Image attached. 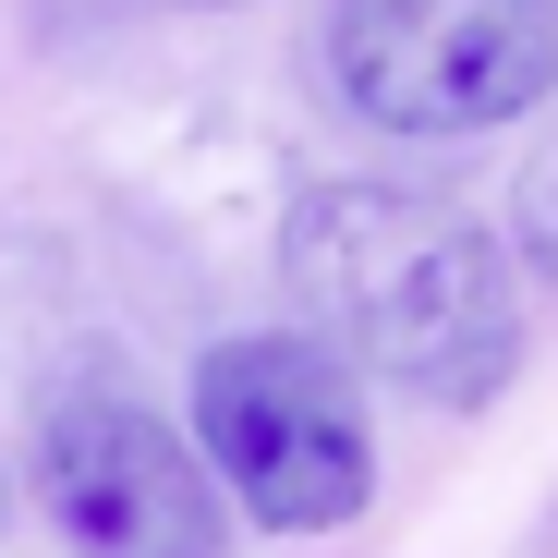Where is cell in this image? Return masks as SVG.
Here are the masks:
<instances>
[{
    "mask_svg": "<svg viewBox=\"0 0 558 558\" xmlns=\"http://www.w3.org/2000/svg\"><path fill=\"white\" fill-rule=\"evenodd\" d=\"M195 461L255 534H352L377 498V413L304 328H243L195 352Z\"/></svg>",
    "mask_w": 558,
    "mask_h": 558,
    "instance_id": "7a4b0ae2",
    "label": "cell"
},
{
    "mask_svg": "<svg viewBox=\"0 0 558 558\" xmlns=\"http://www.w3.org/2000/svg\"><path fill=\"white\" fill-rule=\"evenodd\" d=\"M0 522H13V486H0Z\"/></svg>",
    "mask_w": 558,
    "mask_h": 558,
    "instance_id": "ba28073f",
    "label": "cell"
},
{
    "mask_svg": "<svg viewBox=\"0 0 558 558\" xmlns=\"http://www.w3.org/2000/svg\"><path fill=\"white\" fill-rule=\"evenodd\" d=\"M534 558H558V510H546V534H534Z\"/></svg>",
    "mask_w": 558,
    "mask_h": 558,
    "instance_id": "8992f818",
    "label": "cell"
},
{
    "mask_svg": "<svg viewBox=\"0 0 558 558\" xmlns=\"http://www.w3.org/2000/svg\"><path fill=\"white\" fill-rule=\"evenodd\" d=\"M522 255L558 279V134L534 146V170H522Z\"/></svg>",
    "mask_w": 558,
    "mask_h": 558,
    "instance_id": "5b68a950",
    "label": "cell"
},
{
    "mask_svg": "<svg viewBox=\"0 0 558 558\" xmlns=\"http://www.w3.org/2000/svg\"><path fill=\"white\" fill-rule=\"evenodd\" d=\"M170 13H231V0H170Z\"/></svg>",
    "mask_w": 558,
    "mask_h": 558,
    "instance_id": "52a82bcc",
    "label": "cell"
},
{
    "mask_svg": "<svg viewBox=\"0 0 558 558\" xmlns=\"http://www.w3.org/2000/svg\"><path fill=\"white\" fill-rule=\"evenodd\" d=\"M37 498L85 558H219L231 546V510L207 486V461L134 389H98V377L37 413Z\"/></svg>",
    "mask_w": 558,
    "mask_h": 558,
    "instance_id": "277c9868",
    "label": "cell"
},
{
    "mask_svg": "<svg viewBox=\"0 0 558 558\" xmlns=\"http://www.w3.org/2000/svg\"><path fill=\"white\" fill-rule=\"evenodd\" d=\"M316 61L377 134H498L558 98V0H328Z\"/></svg>",
    "mask_w": 558,
    "mask_h": 558,
    "instance_id": "3957f363",
    "label": "cell"
},
{
    "mask_svg": "<svg viewBox=\"0 0 558 558\" xmlns=\"http://www.w3.org/2000/svg\"><path fill=\"white\" fill-rule=\"evenodd\" d=\"M279 267L304 292V340L377 364L437 413H486L522 377V267L437 195L401 182H304L279 219Z\"/></svg>",
    "mask_w": 558,
    "mask_h": 558,
    "instance_id": "6da1fadb",
    "label": "cell"
}]
</instances>
